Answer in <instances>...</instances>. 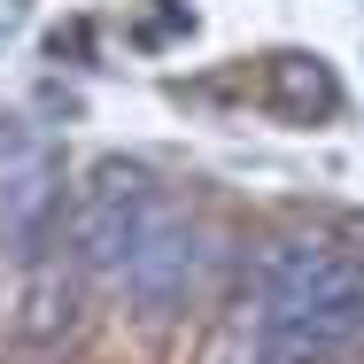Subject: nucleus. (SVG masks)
Segmentation results:
<instances>
[{"label": "nucleus", "mask_w": 364, "mask_h": 364, "mask_svg": "<svg viewBox=\"0 0 364 364\" xmlns=\"http://www.w3.org/2000/svg\"><path fill=\"white\" fill-rule=\"evenodd\" d=\"M248 302H256V326L272 318H302V310H333V302H364V264L333 240H272L248 272Z\"/></svg>", "instance_id": "nucleus-1"}, {"label": "nucleus", "mask_w": 364, "mask_h": 364, "mask_svg": "<svg viewBox=\"0 0 364 364\" xmlns=\"http://www.w3.org/2000/svg\"><path fill=\"white\" fill-rule=\"evenodd\" d=\"M163 202V186H155V171L147 163H93V178L77 186V210H70V248L85 272H124V256H132V240H140L147 210Z\"/></svg>", "instance_id": "nucleus-2"}, {"label": "nucleus", "mask_w": 364, "mask_h": 364, "mask_svg": "<svg viewBox=\"0 0 364 364\" xmlns=\"http://www.w3.org/2000/svg\"><path fill=\"white\" fill-rule=\"evenodd\" d=\"M63 210V155L39 124L0 117V248L39 256Z\"/></svg>", "instance_id": "nucleus-3"}, {"label": "nucleus", "mask_w": 364, "mask_h": 364, "mask_svg": "<svg viewBox=\"0 0 364 364\" xmlns=\"http://www.w3.org/2000/svg\"><path fill=\"white\" fill-rule=\"evenodd\" d=\"M194 264H202V248H194V225H186V210L163 194L155 210H147L140 240H132V256H124V287H132V302L140 310H171V302H186V287H194Z\"/></svg>", "instance_id": "nucleus-4"}, {"label": "nucleus", "mask_w": 364, "mask_h": 364, "mask_svg": "<svg viewBox=\"0 0 364 364\" xmlns=\"http://www.w3.org/2000/svg\"><path fill=\"white\" fill-rule=\"evenodd\" d=\"M364 302H333V310H302V318H272L256 326V364H326L357 341Z\"/></svg>", "instance_id": "nucleus-5"}, {"label": "nucleus", "mask_w": 364, "mask_h": 364, "mask_svg": "<svg viewBox=\"0 0 364 364\" xmlns=\"http://www.w3.org/2000/svg\"><path fill=\"white\" fill-rule=\"evenodd\" d=\"M85 264H77V248H55V256H39L31 264V287H23V341H63L77 326V294H85Z\"/></svg>", "instance_id": "nucleus-6"}, {"label": "nucleus", "mask_w": 364, "mask_h": 364, "mask_svg": "<svg viewBox=\"0 0 364 364\" xmlns=\"http://www.w3.org/2000/svg\"><path fill=\"white\" fill-rule=\"evenodd\" d=\"M264 93H272L279 117H333L341 109V85H333V70L318 55H272L264 63Z\"/></svg>", "instance_id": "nucleus-7"}]
</instances>
